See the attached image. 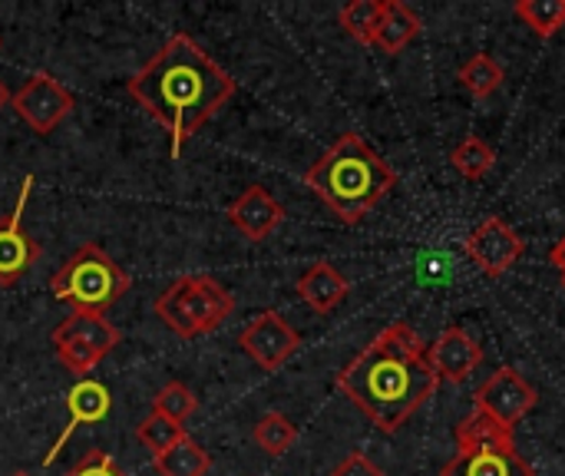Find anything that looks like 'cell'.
Segmentation results:
<instances>
[{
  "instance_id": "cell-1",
  "label": "cell",
  "mask_w": 565,
  "mask_h": 476,
  "mask_svg": "<svg viewBox=\"0 0 565 476\" xmlns=\"http://www.w3.org/2000/svg\"><path fill=\"white\" fill-rule=\"evenodd\" d=\"M129 96L172 139V159L235 96V80L189 36L172 33L129 80Z\"/></svg>"
},
{
  "instance_id": "cell-2",
  "label": "cell",
  "mask_w": 565,
  "mask_h": 476,
  "mask_svg": "<svg viewBox=\"0 0 565 476\" xmlns=\"http://www.w3.org/2000/svg\"><path fill=\"white\" fill-rule=\"evenodd\" d=\"M424 338L407 325H387L338 374V391L381 431L397 434L437 391Z\"/></svg>"
},
{
  "instance_id": "cell-3",
  "label": "cell",
  "mask_w": 565,
  "mask_h": 476,
  "mask_svg": "<svg viewBox=\"0 0 565 476\" xmlns=\"http://www.w3.org/2000/svg\"><path fill=\"white\" fill-rule=\"evenodd\" d=\"M305 186L344 222L358 225L367 212L397 186V172L367 139L344 133L315 166L305 172Z\"/></svg>"
},
{
  "instance_id": "cell-4",
  "label": "cell",
  "mask_w": 565,
  "mask_h": 476,
  "mask_svg": "<svg viewBox=\"0 0 565 476\" xmlns=\"http://www.w3.org/2000/svg\"><path fill=\"white\" fill-rule=\"evenodd\" d=\"M129 285L132 282L122 265H116V258L93 242L79 245L50 278L53 298L83 315H106L129 292Z\"/></svg>"
},
{
  "instance_id": "cell-5",
  "label": "cell",
  "mask_w": 565,
  "mask_h": 476,
  "mask_svg": "<svg viewBox=\"0 0 565 476\" xmlns=\"http://www.w3.org/2000/svg\"><path fill=\"white\" fill-rule=\"evenodd\" d=\"M152 308L156 318H162V325L172 328L179 338H202L225 325V318L235 311V298L222 282L199 272L175 278Z\"/></svg>"
},
{
  "instance_id": "cell-6",
  "label": "cell",
  "mask_w": 565,
  "mask_h": 476,
  "mask_svg": "<svg viewBox=\"0 0 565 476\" xmlns=\"http://www.w3.org/2000/svg\"><path fill=\"white\" fill-rule=\"evenodd\" d=\"M119 328L103 318V315H83L73 311L70 318H63V325L50 335V345L60 358V364L76 378H89V371L119 345Z\"/></svg>"
},
{
  "instance_id": "cell-7",
  "label": "cell",
  "mask_w": 565,
  "mask_h": 476,
  "mask_svg": "<svg viewBox=\"0 0 565 476\" xmlns=\"http://www.w3.org/2000/svg\"><path fill=\"white\" fill-rule=\"evenodd\" d=\"M13 113L36 133V136H50L76 106L73 93L46 70H36L13 96H10Z\"/></svg>"
},
{
  "instance_id": "cell-8",
  "label": "cell",
  "mask_w": 565,
  "mask_h": 476,
  "mask_svg": "<svg viewBox=\"0 0 565 476\" xmlns=\"http://www.w3.org/2000/svg\"><path fill=\"white\" fill-rule=\"evenodd\" d=\"M467 255L487 278H503L526 252L523 235L500 215H487L463 242Z\"/></svg>"
},
{
  "instance_id": "cell-9",
  "label": "cell",
  "mask_w": 565,
  "mask_h": 476,
  "mask_svg": "<svg viewBox=\"0 0 565 476\" xmlns=\"http://www.w3.org/2000/svg\"><path fill=\"white\" fill-rule=\"evenodd\" d=\"M242 351L262 368V371H278L281 364H288L298 348H301V335L275 311H258L238 335Z\"/></svg>"
},
{
  "instance_id": "cell-10",
  "label": "cell",
  "mask_w": 565,
  "mask_h": 476,
  "mask_svg": "<svg viewBox=\"0 0 565 476\" xmlns=\"http://www.w3.org/2000/svg\"><path fill=\"white\" fill-rule=\"evenodd\" d=\"M536 401L540 398H536L533 384L520 371H513V368L493 371L477 388V394H473V408L483 411V414H490L493 421H500L510 431H516V424L536 408Z\"/></svg>"
},
{
  "instance_id": "cell-11",
  "label": "cell",
  "mask_w": 565,
  "mask_h": 476,
  "mask_svg": "<svg viewBox=\"0 0 565 476\" xmlns=\"http://www.w3.org/2000/svg\"><path fill=\"white\" fill-rule=\"evenodd\" d=\"M33 186L36 179L26 176L20 182V195H17V205L10 209V215L0 222V285L10 288L17 285L40 258V245L23 232V212H26V202L33 195Z\"/></svg>"
},
{
  "instance_id": "cell-12",
  "label": "cell",
  "mask_w": 565,
  "mask_h": 476,
  "mask_svg": "<svg viewBox=\"0 0 565 476\" xmlns=\"http://www.w3.org/2000/svg\"><path fill=\"white\" fill-rule=\"evenodd\" d=\"M109 411H113V398H109V388H106V384H99V381H93V378L76 381V384L70 388V394H66V427H63V434L53 441V447L46 451L43 467H50V464L63 454L66 441L76 434V427H93V424L106 421Z\"/></svg>"
},
{
  "instance_id": "cell-13",
  "label": "cell",
  "mask_w": 565,
  "mask_h": 476,
  "mask_svg": "<svg viewBox=\"0 0 565 476\" xmlns=\"http://www.w3.org/2000/svg\"><path fill=\"white\" fill-rule=\"evenodd\" d=\"M427 361L437 371L440 381L447 384H463L480 364H483V348L480 341L463 331L460 325H450L430 348H427Z\"/></svg>"
},
{
  "instance_id": "cell-14",
  "label": "cell",
  "mask_w": 565,
  "mask_h": 476,
  "mask_svg": "<svg viewBox=\"0 0 565 476\" xmlns=\"http://www.w3.org/2000/svg\"><path fill=\"white\" fill-rule=\"evenodd\" d=\"M228 222L248 239V242H265L275 235V229L285 222V205L265 189V186H248L232 205H228Z\"/></svg>"
},
{
  "instance_id": "cell-15",
  "label": "cell",
  "mask_w": 565,
  "mask_h": 476,
  "mask_svg": "<svg viewBox=\"0 0 565 476\" xmlns=\"http://www.w3.org/2000/svg\"><path fill=\"white\" fill-rule=\"evenodd\" d=\"M440 476H536L533 464L516 447L500 451H457Z\"/></svg>"
},
{
  "instance_id": "cell-16",
  "label": "cell",
  "mask_w": 565,
  "mask_h": 476,
  "mask_svg": "<svg viewBox=\"0 0 565 476\" xmlns=\"http://www.w3.org/2000/svg\"><path fill=\"white\" fill-rule=\"evenodd\" d=\"M295 292L301 295V302H305L311 311H318V315H331V311L348 298L351 285H348V278H344L331 262H315L311 268H305V272H301V278H298V285H295Z\"/></svg>"
},
{
  "instance_id": "cell-17",
  "label": "cell",
  "mask_w": 565,
  "mask_h": 476,
  "mask_svg": "<svg viewBox=\"0 0 565 476\" xmlns=\"http://www.w3.org/2000/svg\"><path fill=\"white\" fill-rule=\"evenodd\" d=\"M424 33V20L401 0H384V17L374 36V46L381 53H401Z\"/></svg>"
},
{
  "instance_id": "cell-18",
  "label": "cell",
  "mask_w": 565,
  "mask_h": 476,
  "mask_svg": "<svg viewBox=\"0 0 565 476\" xmlns=\"http://www.w3.org/2000/svg\"><path fill=\"white\" fill-rule=\"evenodd\" d=\"M454 437H457V451H500V447H516L513 431L503 427L500 421H493L490 414L477 411V408H473V414H467L457 424Z\"/></svg>"
},
{
  "instance_id": "cell-19",
  "label": "cell",
  "mask_w": 565,
  "mask_h": 476,
  "mask_svg": "<svg viewBox=\"0 0 565 476\" xmlns=\"http://www.w3.org/2000/svg\"><path fill=\"white\" fill-rule=\"evenodd\" d=\"M209 467H212L209 454L189 434L179 437L169 451H162V454L152 457V470L159 476H205Z\"/></svg>"
},
{
  "instance_id": "cell-20",
  "label": "cell",
  "mask_w": 565,
  "mask_h": 476,
  "mask_svg": "<svg viewBox=\"0 0 565 476\" xmlns=\"http://www.w3.org/2000/svg\"><path fill=\"white\" fill-rule=\"evenodd\" d=\"M457 80H460V86H463L473 99H490V96L503 86L507 73H503V66H500L490 53H473V56L460 66Z\"/></svg>"
},
{
  "instance_id": "cell-21",
  "label": "cell",
  "mask_w": 565,
  "mask_h": 476,
  "mask_svg": "<svg viewBox=\"0 0 565 476\" xmlns=\"http://www.w3.org/2000/svg\"><path fill=\"white\" fill-rule=\"evenodd\" d=\"M384 17V0H351L348 7H341L338 23L344 27L348 36H354L364 46H374L377 27Z\"/></svg>"
},
{
  "instance_id": "cell-22",
  "label": "cell",
  "mask_w": 565,
  "mask_h": 476,
  "mask_svg": "<svg viewBox=\"0 0 565 476\" xmlns=\"http://www.w3.org/2000/svg\"><path fill=\"white\" fill-rule=\"evenodd\" d=\"M513 13L543 40H553L565 27V0H516Z\"/></svg>"
},
{
  "instance_id": "cell-23",
  "label": "cell",
  "mask_w": 565,
  "mask_h": 476,
  "mask_svg": "<svg viewBox=\"0 0 565 476\" xmlns=\"http://www.w3.org/2000/svg\"><path fill=\"white\" fill-rule=\"evenodd\" d=\"M450 166L463 176V179H483L493 166H497V149L480 139V136H467L454 152H450Z\"/></svg>"
},
{
  "instance_id": "cell-24",
  "label": "cell",
  "mask_w": 565,
  "mask_h": 476,
  "mask_svg": "<svg viewBox=\"0 0 565 476\" xmlns=\"http://www.w3.org/2000/svg\"><path fill=\"white\" fill-rule=\"evenodd\" d=\"M295 441H298V427H295L281 411H268V414L255 424V444H258L268 457H281L285 451H291Z\"/></svg>"
},
{
  "instance_id": "cell-25",
  "label": "cell",
  "mask_w": 565,
  "mask_h": 476,
  "mask_svg": "<svg viewBox=\"0 0 565 476\" xmlns=\"http://www.w3.org/2000/svg\"><path fill=\"white\" fill-rule=\"evenodd\" d=\"M152 411L175 421V424H185L195 411H199V398L182 384V381H169L166 388H159V394L152 398Z\"/></svg>"
},
{
  "instance_id": "cell-26",
  "label": "cell",
  "mask_w": 565,
  "mask_h": 476,
  "mask_svg": "<svg viewBox=\"0 0 565 476\" xmlns=\"http://www.w3.org/2000/svg\"><path fill=\"white\" fill-rule=\"evenodd\" d=\"M179 437H185V427L175 424V421H169V417H162V414H156V411L136 427V441L146 444L152 451V457L162 454V451H169Z\"/></svg>"
},
{
  "instance_id": "cell-27",
  "label": "cell",
  "mask_w": 565,
  "mask_h": 476,
  "mask_svg": "<svg viewBox=\"0 0 565 476\" xmlns=\"http://www.w3.org/2000/svg\"><path fill=\"white\" fill-rule=\"evenodd\" d=\"M66 476H129L106 451H89Z\"/></svg>"
},
{
  "instance_id": "cell-28",
  "label": "cell",
  "mask_w": 565,
  "mask_h": 476,
  "mask_svg": "<svg viewBox=\"0 0 565 476\" xmlns=\"http://www.w3.org/2000/svg\"><path fill=\"white\" fill-rule=\"evenodd\" d=\"M331 476H384V470L367 457V454H361V451H354V454H348Z\"/></svg>"
},
{
  "instance_id": "cell-29",
  "label": "cell",
  "mask_w": 565,
  "mask_h": 476,
  "mask_svg": "<svg viewBox=\"0 0 565 476\" xmlns=\"http://www.w3.org/2000/svg\"><path fill=\"white\" fill-rule=\"evenodd\" d=\"M550 262L556 265V272H559V282H563V292H565V235L553 245V252H550Z\"/></svg>"
},
{
  "instance_id": "cell-30",
  "label": "cell",
  "mask_w": 565,
  "mask_h": 476,
  "mask_svg": "<svg viewBox=\"0 0 565 476\" xmlns=\"http://www.w3.org/2000/svg\"><path fill=\"white\" fill-rule=\"evenodd\" d=\"M7 103H10V89H7V86H3V80H0V109H3Z\"/></svg>"
},
{
  "instance_id": "cell-31",
  "label": "cell",
  "mask_w": 565,
  "mask_h": 476,
  "mask_svg": "<svg viewBox=\"0 0 565 476\" xmlns=\"http://www.w3.org/2000/svg\"><path fill=\"white\" fill-rule=\"evenodd\" d=\"M10 476H30V474H23V470H17V474H10Z\"/></svg>"
}]
</instances>
